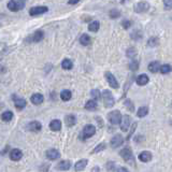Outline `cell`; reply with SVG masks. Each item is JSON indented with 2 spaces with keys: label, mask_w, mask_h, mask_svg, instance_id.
I'll use <instances>...</instances> for the list:
<instances>
[{
  "label": "cell",
  "mask_w": 172,
  "mask_h": 172,
  "mask_svg": "<svg viewBox=\"0 0 172 172\" xmlns=\"http://www.w3.org/2000/svg\"><path fill=\"white\" fill-rule=\"evenodd\" d=\"M43 100H44V98H43V96L41 95V94H34V95L31 96V98H30V101L34 104H36V106L41 104L43 102Z\"/></svg>",
  "instance_id": "17"
},
{
  "label": "cell",
  "mask_w": 172,
  "mask_h": 172,
  "mask_svg": "<svg viewBox=\"0 0 172 172\" xmlns=\"http://www.w3.org/2000/svg\"><path fill=\"white\" fill-rule=\"evenodd\" d=\"M124 104H125L126 109H128V111H130V112H134V106L130 99H126L125 102H124Z\"/></svg>",
  "instance_id": "33"
},
{
  "label": "cell",
  "mask_w": 172,
  "mask_h": 172,
  "mask_svg": "<svg viewBox=\"0 0 172 172\" xmlns=\"http://www.w3.org/2000/svg\"><path fill=\"white\" fill-rule=\"evenodd\" d=\"M129 68H130V70H132V71L137 70V69L139 68V62H138V60H136V59L134 58V59H132L131 62H130Z\"/></svg>",
  "instance_id": "38"
},
{
  "label": "cell",
  "mask_w": 172,
  "mask_h": 172,
  "mask_svg": "<svg viewBox=\"0 0 172 172\" xmlns=\"http://www.w3.org/2000/svg\"><path fill=\"white\" fill-rule=\"evenodd\" d=\"M45 156H46V158L50 160H56L57 158H59L60 154L57 150L51 149V150H47L46 153H45Z\"/></svg>",
  "instance_id": "13"
},
{
  "label": "cell",
  "mask_w": 172,
  "mask_h": 172,
  "mask_svg": "<svg viewBox=\"0 0 172 172\" xmlns=\"http://www.w3.org/2000/svg\"><path fill=\"white\" fill-rule=\"evenodd\" d=\"M99 170H100V169L98 168V167H95V168L91 169V171H99Z\"/></svg>",
  "instance_id": "45"
},
{
  "label": "cell",
  "mask_w": 172,
  "mask_h": 172,
  "mask_svg": "<svg viewBox=\"0 0 172 172\" xmlns=\"http://www.w3.org/2000/svg\"><path fill=\"white\" fill-rule=\"evenodd\" d=\"M49 11V8L47 6H34L29 10V15L31 16H37V15L43 14V13H46Z\"/></svg>",
  "instance_id": "7"
},
{
  "label": "cell",
  "mask_w": 172,
  "mask_h": 172,
  "mask_svg": "<svg viewBox=\"0 0 172 172\" xmlns=\"http://www.w3.org/2000/svg\"><path fill=\"white\" fill-rule=\"evenodd\" d=\"M136 128H137V123H134V125H132V127L130 128V134L127 136V140H129V139H130V137H131V134L134 132V130H136Z\"/></svg>",
  "instance_id": "42"
},
{
  "label": "cell",
  "mask_w": 172,
  "mask_h": 172,
  "mask_svg": "<svg viewBox=\"0 0 172 172\" xmlns=\"http://www.w3.org/2000/svg\"><path fill=\"white\" fill-rule=\"evenodd\" d=\"M147 114H149V108H147V106H141V108H139L138 111H137V115H138L139 117H144V116H146Z\"/></svg>",
  "instance_id": "29"
},
{
  "label": "cell",
  "mask_w": 172,
  "mask_h": 172,
  "mask_svg": "<svg viewBox=\"0 0 172 172\" xmlns=\"http://www.w3.org/2000/svg\"><path fill=\"white\" fill-rule=\"evenodd\" d=\"M1 118L3 122H10L13 118V113L11 111H6V112L2 113Z\"/></svg>",
  "instance_id": "30"
},
{
  "label": "cell",
  "mask_w": 172,
  "mask_h": 172,
  "mask_svg": "<svg viewBox=\"0 0 172 172\" xmlns=\"http://www.w3.org/2000/svg\"><path fill=\"white\" fill-rule=\"evenodd\" d=\"M137 56V50L134 47H129L127 50V57H129L130 59H134Z\"/></svg>",
  "instance_id": "32"
},
{
  "label": "cell",
  "mask_w": 172,
  "mask_h": 172,
  "mask_svg": "<svg viewBox=\"0 0 172 172\" xmlns=\"http://www.w3.org/2000/svg\"><path fill=\"white\" fill-rule=\"evenodd\" d=\"M100 28V23L98 21H94L91 22L90 24L88 25V30L91 32H97Z\"/></svg>",
  "instance_id": "26"
},
{
  "label": "cell",
  "mask_w": 172,
  "mask_h": 172,
  "mask_svg": "<svg viewBox=\"0 0 172 172\" xmlns=\"http://www.w3.org/2000/svg\"><path fill=\"white\" fill-rule=\"evenodd\" d=\"M149 81H150L149 77H147L146 74H144V73H143V74L138 75V77H137V79H136L137 84H138V85H140V86L146 85V84L149 83Z\"/></svg>",
  "instance_id": "15"
},
{
  "label": "cell",
  "mask_w": 172,
  "mask_h": 172,
  "mask_svg": "<svg viewBox=\"0 0 172 172\" xmlns=\"http://www.w3.org/2000/svg\"><path fill=\"white\" fill-rule=\"evenodd\" d=\"M73 67V62H71L70 59H64L62 62V68L65 69V70H70V69H72Z\"/></svg>",
  "instance_id": "28"
},
{
  "label": "cell",
  "mask_w": 172,
  "mask_h": 172,
  "mask_svg": "<svg viewBox=\"0 0 172 172\" xmlns=\"http://www.w3.org/2000/svg\"><path fill=\"white\" fill-rule=\"evenodd\" d=\"M102 100H103V103L106 106V108H111V106H113L115 104L114 97L111 94V91L108 90V89H104L102 91Z\"/></svg>",
  "instance_id": "2"
},
{
  "label": "cell",
  "mask_w": 172,
  "mask_h": 172,
  "mask_svg": "<svg viewBox=\"0 0 172 172\" xmlns=\"http://www.w3.org/2000/svg\"><path fill=\"white\" fill-rule=\"evenodd\" d=\"M165 10H171L172 9V0H164Z\"/></svg>",
  "instance_id": "40"
},
{
  "label": "cell",
  "mask_w": 172,
  "mask_h": 172,
  "mask_svg": "<svg viewBox=\"0 0 172 172\" xmlns=\"http://www.w3.org/2000/svg\"><path fill=\"white\" fill-rule=\"evenodd\" d=\"M138 158H139V160H140V162H151V160H152L153 156H152L151 152L143 151V152H141V153L139 154Z\"/></svg>",
  "instance_id": "12"
},
{
  "label": "cell",
  "mask_w": 172,
  "mask_h": 172,
  "mask_svg": "<svg viewBox=\"0 0 172 172\" xmlns=\"http://www.w3.org/2000/svg\"><path fill=\"white\" fill-rule=\"evenodd\" d=\"M160 68H162V66H160L159 62H152L151 64L149 65V70L151 71L152 73H156V72H158V71H160Z\"/></svg>",
  "instance_id": "19"
},
{
  "label": "cell",
  "mask_w": 172,
  "mask_h": 172,
  "mask_svg": "<svg viewBox=\"0 0 172 172\" xmlns=\"http://www.w3.org/2000/svg\"><path fill=\"white\" fill-rule=\"evenodd\" d=\"M13 101H14L15 108L18 109V110H22V109H24L26 106V100L23 99V98L13 96Z\"/></svg>",
  "instance_id": "14"
},
{
  "label": "cell",
  "mask_w": 172,
  "mask_h": 172,
  "mask_svg": "<svg viewBox=\"0 0 172 172\" xmlns=\"http://www.w3.org/2000/svg\"><path fill=\"white\" fill-rule=\"evenodd\" d=\"M90 95H91V97H93L94 99L98 100V99H100V98H101L102 94L100 93V91L98 90V89H93V90L90 91Z\"/></svg>",
  "instance_id": "35"
},
{
  "label": "cell",
  "mask_w": 172,
  "mask_h": 172,
  "mask_svg": "<svg viewBox=\"0 0 172 172\" xmlns=\"http://www.w3.org/2000/svg\"><path fill=\"white\" fill-rule=\"evenodd\" d=\"M96 132V128L93 125H86L83 129V137L84 139H88L90 137H93Z\"/></svg>",
  "instance_id": "10"
},
{
  "label": "cell",
  "mask_w": 172,
  "mask_h": 172,
  "mask_svg": "<svg viewBox=\"0 0 172 172\" xmlns=\"http://www.w3.org/2000/svg\"><path fill=\"white\" fill-rule=\"evenodd\" d=\"M65 122H66V125L68 126V127H72V126H74L75 123H77V118H75L74 115H67V116L65 117Z\"/></svg>",
  "instance_id": "23"
},
{
  "label": "cell",
  "mask_w": 172,
  "mask_h": 172,
  "mask_svg": "<svg viewBox=\"0 0 172 172\" xmlns=\"http://www.w3.org/2000/svg\"><path fill=\"white\" fill-rule=\"evenodd\" d=\"M104 77H106V82L109 83V85L112 87V88H114V89H117V88H118V87H119L118 82H117V80L115 79V77L112 74V73L109 72V71H106V72L104 73Z\"/></svg>",
  "instance_id": "5"
},
{
  "label": "cell",
  "mask_w": 172,
  "mask_h": 172,
  "mask_svg": "<svg viewBox=\"0 0 172 172\" xmlns=\"http://www.w3.org/2000/svg\"><path fill=\"white\" fill-rule=\"evenodd\" d=\"M147 44L151 47L157 46V45L159 44V39H158L157 37H152V38H150L149 41H147Z\"/></svg>",
  "instance_id": "31"
},
{
  "label": "cell",
  "mask_w": 172,
  "mask_h": 172,
  "mask_svg": "<svg viewBox=\"0 0 172 172\" xmlns=\"http://www.w3.org/2000/svg\"><path fill=\"white\" fill-rule=\"evenodd\" d=\"M119 154H121L122 158H123L127 164H130L134 167L136 166V162H134V154H132V151L129 149V147H125V149H123L121 152H119Z\"/></svg>",
  "instance_id": "1"
},
{
  "label": "cell",
  "mask_w": 172,
  "mask_h": 172,
  "mask_svg": "<svg viewBox=\"0 0 172 172\" xmlns=\"http://www.w3.org/2000/svg\"><path fill=\"white\" fill-rule=\"evenodd\" d=\"M87 162H88V160H87V159H81V160H79V162H77V164L74 165L75 171L84 170V169H85V167L87 166Z\"/></svg>",
  "instance_id": "21"
},
{
  "label": "cell",
  "mask_w": 172,
  "mask_h": 172,
  "mask_svg": "<svg viewBox=\"0 0 172 172\" xmlns=\"http://www.w3.org/2000/svg\"><path fill=\"white\" fill-rule=\"evenodd\" d=\"M110 17L111 18H113V19H115V18H117V17H119V15H121V12H119L118 10H116V9H113V10H111L110 11Z\"/></svg>",
  "instance_id": "37"
},
{
  "label": "cell",
  "mask_w": 172,
  "mask_h": 172,
  "mask_svg": "<svg viewBox=\"0 0 172 172\" xmlns=\"http://www.w3.org/2000/svg\"><path fill=\"white\" fill-rule=\"evenodd\" d=\"M79 1H80V0H69L68 2H69V3H70V4H77Z\"/></svg>",
  "instance_id": "43"
},
{
  "label": "cell",
  "mask_w": 172,
  "mask_h": 172,
  "mask_svg": "<svg viewBox=\"0 0 172 172\" xmlns=\"http://www.w3.org/2000/svg\"><path fill=\"white\" fill-rule=\"evenodd\" d=\"M130 124H131V117L129 116V115H124L123 118H122V122L121 124H119V126H121V129L123 130V131H128L130 128Z\"/></svg>",
  "instance_id": "6"
},
{
  "label": "cell",
  "mask_w": 172,
  "mask_h": 172,
  "mask_svg": "<svg viewBox=\"0 0 172 172\" xmlns=\"http://www.w3.org/2000/svg\"><path fill=\"white\" fill-rule=\"evenodd\" d=\"M122 118H123V116H122L121 112H119V111H117V110L112 111V112H110L108 114V119H109V122L112 124V125H117V124H121Z\"/></svg>",
  "instance_id": "3"
},
{
  "label": "cell",
  "mask_w": 172,
  "mask_h": 172,
  "mask_svg": "<svg viewBox=\"0 0 172 172\" xmlns=\"http://www.w3.org/2000/svg\"><path fill=\"white\" fill-rule=\"evenodd\" d=\"M22 157H23V153H22L21 150L14 149L10 152V159L13 160V162H18V160L22 159Z\"/></svg>",
  "instance_id": "11"
},
{
  "label": "cell",
  "mask_w": 172,
  "mask_h": 172,
  "mask_svg": "<svg viewBox=\"0 0 172 172\" xmlns=\"http://www.w3.org/2000/svg\"><path fill=\"white\" fill-rule=\"evenodd\" d=\"M123 143H124V138L121 134H115V136L111 139V146H112L113 149L119 147L121 145H123Z\"/></svg>",
  "instance_id": "9"
},
{
  "label": "cell",
  "mask_w": 172,
  "mask_h": 172,
  "mask_svg": "<svg viewBox=\"0 0 172 172\" xmlns=\"http://www.w3.org/2000/svg\"><path fill=\"white\" fill-rule=\"evenodd\" d=\"M28 128H29V130H31V131H39V130H41V128H42V125H41L40 122L34 121L28 125Z\"/></svg>",
  "instance_id": "22"
},
{
  "label": "cell",
  "mask_w": 172,
  "mask_h": 172,
  "mask_svg": "<svg viewBox=\"0 0 172 172\" xmlns=\"http://www.w3.org/2000/svg\"><path fill=\"white\" fill-rule=\"evenodd\" d=\"M104 149H106V144L104 143H100L99 145H97L96 149H94V151L91 153H99L100 151H103Z\"/></svg>",
  "instance_id": "39"
},
{
  "label": "cell",
  "mask_w": 172,
  "mask_h": 172,
  "mask_svg": "<svg viewBox=\"0 0 172 172\" xmlns=\"http://www.w3.org/2000/svg\"><path fill=\"white\" fill-rule=\"evenodd\" d=\"M172 68L170 65H162V68H160V72L162 73V74H167V73L171 72Z\"/></svg>",
  "instance_id": "34"
},
{
  "label": "cell",
  "mask_w": 172,
  "mask_h": 172,
  "mask_svg": "<svg viewBox=\"0 0 172 172\" xmlns=\"http://www.w3.org/2000/svg\"><path fill=\"white\" fill-rule=\"evenodd\" d=\"M142 38V34H141L140 30H134V32H131V39H134V40H140V39Z\"/></svg>",
  "instance_id": "36"
},
{
  "label": "cell",
  "mask_w": 172,
  "mask_h": 172,
  "mask_svg": "<svg viewBox=\"0 0 172 172\" xmlns=\"http://www.w3.org/2000/svg\"><path fill=\"white\" fill-rule=\"evenodd\" d=\"M122 26H123L125 29H128V28L131 26V22L130 21H128V19H125V21H123L122 22Z\"/></svg>",
  "instance_id": "41"
},
{
  "label": "cell",
  "mask_w": 172,
  "mask_h": 172,
  "mask_svg": "<svg viewBox=\"0 0 172 172\" xmlns=\"http://www.w3.org/2000/svg\"><path fill=\"white\" fill-rule=\"evenodd\" d=\"M50 129L53 131H59L62 129V122L59 119H53L50 123Z\"/></svg>",
  "instance_id": "16"
},
{
  "label": "cell",
  "mask_w": 172,
  "mask_h": 172,
  "mask_svg": "<svg viewBox=\"0 0 172 172\" xmlns=\"http://www.w3.org/2000/svg\"><path fill=\"white\" fill-rule=\"evenodd\" d=\"M23 8H24V6L21 2L17 1V0H10V1L8 2V9L10 11H12V12H17V11L22 10Z\"/></svg>",
  "instance_id": "8"
},
{
  "label": "cell",
  "mask_w": 172,
  "mask_h": 172,
  "mask_svg": "<svg viewBox=\"0 0 172 172\" xmlns=\"http://www.w3.org/2000/svg\"><path fill=\"white\" fill-rule=\"evenodd\" d=\"M18 2H21L22 4H23L24 6H25V3H26V0H17Z\"/></svg>",
  "instance_id": "44"
},
{
  "label": "cell",
  "mask_w": 172,
  "mask_h": 172,
  "mask_svg": "<svg viewBox=\"0 0 172 172\" xmlns=\"http://www.w3.org/2000/svg\"><path fill=\"white\" fill-rule=\"evenodd\" d=\"M71 97H72V93L70 90H68V89H65V90H62L60 93V99L62 101H69L71 99Z\"/></svg>",
  "instance_id": "24"
},
{
  "label": "cell",
  "mask_w": 172,
  "mask_h": 172,
  "mask_svg": "<svg viewBox=\"0 0 172 172\" xmlns=\"http://www.w3.org/2000/svg\"><path fill=\"white\" fill-rule=\"evenodd\" d=\"M134 12H137V13L147 12V11L150 10V3L146 1H140L134 4Z\"/></svg>",
  "instance_id": "4"
},
{
  "label": "cell",
  "mask_w": 172,
  "mask_h": 172,
  "mask_svg": "<svg viewBox=\"0 0 172 172\" xmlns=\"http://www.w3.org/2000/svg\"><path fill=\"white\" fill-rule=\"evenodd\" d=\"M71 167V162H69V160H62V162H59V164L57 165V167H56V169L57 170H69Z\"/></svg>",
  "instance_id": "18"
},
{
  "label": "cell",
  "mask_w": 172,
  "mask_h": 172,
  "mask_svg": "<svg viewBox=\"0 0 172 172\" xmlns=\"http://www.w3.org/2000/svg\"><path fill=\"white\" fill-rule=\"evenodd\" d=\"M97 108H98V104H97L96 99L88 100L85 104V109L86 110H88V111H95V110H97Z\"/></svg>",
  "instance_id": "20"
},
{
  "label": "cell",
  "mask_w": 172,
  "mask_h": 172,
  "mask_svg": "<svg viewBox=\"0 0 172 172\" xmlns=\"http://www.w3.org/2000/svg\"><path fill=\"white\" fill-rule=\"evenodd\" d=\"M90 42H91L90 37H89L88 34H82L81 38H80V43H81L82 45H85V46H86V45L90 44Z\"/></svg>",
  "instance_id": "27"
},
{
  "label": "cell",
  "mask_w": 172,
  "mask_h": 172,
  "mask_svg": "<svg viewBox=\"0 0 172 172\" xmlns=\"http://www.w3.org/2000/svg\"><path fill=\"white\" fill-rule=\"evenodd\" d=\"M43 31L42 30H37L36 32H34V34H32V38H31V41L32 42H40L41 40L43 39Z\"/></svg>",
  "instance_id": "25"
}]
</instances>
